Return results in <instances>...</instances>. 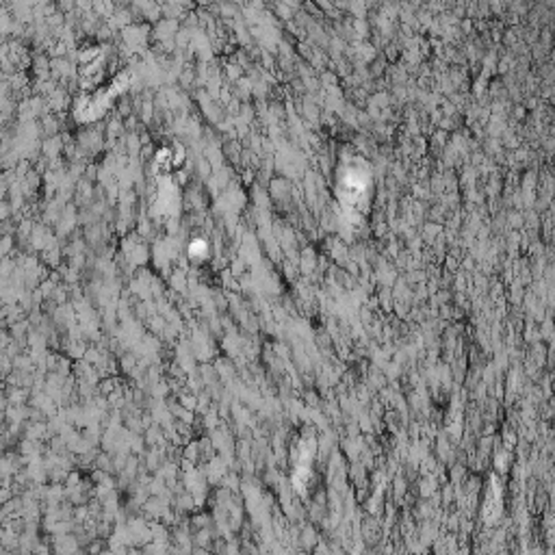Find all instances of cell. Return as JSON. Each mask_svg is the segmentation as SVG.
Masks as SVG:
<instances>
[{
    "label": "cell",
    "instance_id": "cell-1",
    "mask_svg": "<svg viewBox=\"0 0 555 555\" xmlns=\"http://www.w3.org/2000/svg\"><path fill=\"white\" fill-rule=\"evenodd\" d=\"M52 553L55 555H76L78 551H81V542L70 536V533H63V536H55L52 538Z\"/></svg>",
    "mask_w": 555,
    "mask_h": 555
},
{
    "label": "cell",
    "instance_id": "cell-2",
    "mask_svg": "<svg viewBox=\"0 0 555 555\" xmlns=\"http://www.w3.org/2000/svg\"><path fill=\"white\" fill-rule=\"evenodd\" d=\"M98 555H115V553H113V551H111V549H107V551H100V553H98Z\"/></svg>",
    "mask_w": 555,
    "mask_h": 555
}]
</instances>
